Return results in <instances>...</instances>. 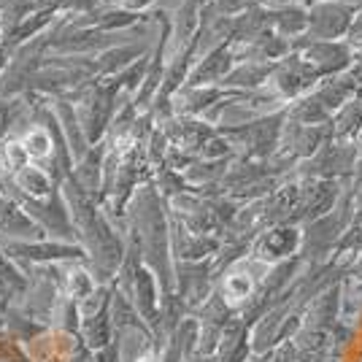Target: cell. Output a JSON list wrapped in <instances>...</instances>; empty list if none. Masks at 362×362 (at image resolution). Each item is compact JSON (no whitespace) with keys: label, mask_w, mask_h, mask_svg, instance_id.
I'll use <instances>...</instances> for the list:
<instances>
[{"label":"cell","mask_w":362,"mask_h":362,"mask_svg":"<svg viewBox=\"0 0 362 362\" xmlns=\"http://www.w3.org/2000/svg\"><path fill=\"white\" fill-rule=\"evenodd\" d=\"M362 11V0H327L308 6V30L292 44H314V41H346L354 16Z\"/></svg>","instance_id":"cell-1"},{"label":"cell","mask_w":362,"mask_h":362,"mask_svg":"<svg viewBox=\"0 0 362 362\" xmlns=\"http://www.w3.org/2000/svg\"><path fill=\"white\" fill-rule=\"evenodd\" d=\"M292 52L300 57L317 76H338L354 62V49L346 41H314V44H292Z\"/></svg>","instance_id":"cell-2"},{"label":"cell","mask_w":362,"mask_h":362,"mask_svg":"<svg viewBox=\"0 0 362 362\" xmlns=\"http://www.w3.org/2000/svg\"><path fill=\"white\" fill-rule=\"evenodd\" d=\"M271 30L284 35V38H303L308 30V6L295 3V6H279L271 8Z\"/></svg>","instance_id":"cell-3"},{"label":"cell","mask_w":362,"mask_h":362,"mask_svg":"<svg viewBox=\"0 0 362 362\" xmlns=\"http://www.w3.org/2000/svg\"><path fill=\"white\" fill-rule=\"evenodd\" d=\"M360 127H362V92L357 95V98L349 100L346 108L341 111L338 122H335V130H338V136L341 138L360 133Z\"/></svg>","instance_id":"cell-4"},{"label":"cell","mask_w":362,"mask_h":362,"mask_svg":"<svg viewBox=\"0 0 362 362\" xmlns=\"http://www.w3.org/2000/svg\"><path fill=\"white\" fill-rule=\"evenodd\" d=\"M16 181H19V187L28 189L33 197H44V195H49V189H52L49 176L41 173L38 168H22L19 176H16Z\"/></svg>","instance_id":"cell-5"},{"label":"cell","mask_w":362,"mask_h":362,"mask_svg":"<svg viewBox=\"0 0 362 362\" xmlns=\"http://www.w3.org/2000/svg\"><path fill=\"white\" fill-rule=\"evenodd\" d=\"M25 154L28 157H46L52 154V138L46 130H30L25 136Z\"/></svg>","instance_id":"cell-6"},{"label":"cell","mask_w":362,"mask_h":362,"mask_svg":"<svg viewBox=\"0 0 362 362\" xmlns=\"http://www.w3.org/2000/svg\"><path fill=\"white\" fill-rule=\"evenodd\" d=\"M130 57H138L136 46H119V49H111L108 54H103V68L106 71H114V68H124Z\"/></svg>","instance_id":"cell-7"},{"label":"cell","mask_w":362,"mask_h":362,"mask_svg":"<svg viewBox=\"0 0 362 362\" xmlns=\"http://www.w3.org/2000/svg\"><path fill=\"white\" fill-rule=\"evenodd\" d=\"M295 3H305V0H265L268 8H279V6H295Z\"/></svg>","instance_id":"cell-8"},{"label":"cell","mask_w":362,"mask_h":362,"mask_svg":"<svg viewBox=\"0 0 362 362\" xmlns=\"http://www.w3.org/2000/svg\"><path fill=\"white\" fill-rule=\"evenodd\" d=\"M357 211H362V189H360V195H357Z\"/></svg>","instance_id":"cell-9"},{"label":"cell","mask_w":362,"mask_h":362,"mask_svg":"<svg viewBox=\"0 0 362 362\" xmlns=\"http://www.w3.org/2000/svg\"><path fill=\"white\" fill-rule=\"evenodd\" d=\"M200 3H203V6H211L214 0H200Z\"/></svg>","instance_id":"cell-10"},{"label":"cell","mask_w":362,"mask_h":362,"mask_svg":"<svg viewBox=\"0 0 362 362\" xmlns=\"http://www.w3.org/2000/svg\"><path fill=\"white\" fill-rule=\"evenodd\" d=\"M255 3H259V6H265V0H255Z\"/></svg>","instance_id":"cell-11"}]
</instances>
